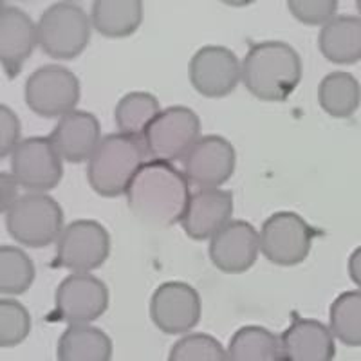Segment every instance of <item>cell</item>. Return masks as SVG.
Here are the masks:
<instances>
[{"label": "cell", "mask_w": 361, "mask_h": 361, "mask_svg": "<svg viewBox=\"0 0 361 361\" xmlns=\"http://www.w3.org/2000/svg\"><path fill=\"white\" fill-rule=\"evenodd\" d=\"M132 214L154 228H166L180 221L190 199V183L166 161H147L134 173L127 192Z\"/></svg>", "instance_id": "cell-1"}, {"label": "cell", "mask_w": 361, "mask_h": 361, "mask_svg": "<svg viewBox=\"0 0 361 361\" xmlns=\"http://www.w3.org/2000/svg\"><path fill=\"white\" fill-rule=\"evenodd\" d=\"M240 78L255 98L283 102L302 80V60L286 42H260L247 51Z\"/></svg>", "instance_id": "cell-2"}, {"label": "cell", "mask_w": 361, "mask_h": 361, "mask_svg": "<svg viewBox=\"0 0 361 361\" xmlns=\"http://www.w3.org/2000/svg\"><path fill=\"white\" fill-rule=\"evenodd\" d=\"M143 140L132 135L109 134L102 137L87 166L90 188L102 197L125 195L134 173L147 159Z\"/></svg>", "instance_id": "cell-3"}, {"label": "cell", "mask_w": 361, "mask_h": 361, "mask_svg": "<svg viewBox=\"0 0 361 361\" xmlns=\"http://www.w3.org/2000/svg\"><path fill=\"white\" fill-rule=\"evenodd\" d=\"M6 228L25 247H47L58 240L63 228V212L51 195L31 192L20 195L6 212Z\"/></svg>", "instance_id": "cell-4"}, {"label": "cell", "mask_w": 361, "mask_h": 361, "mask_svg": "<svg viewBox=\"0 0 361 361\" xmlns=\"http://www.w3.org/2000/svg\"><path fill=\"white\" fill-rule=\"evenodd\" d=\"M38 45L56 60H74L90 40V20L74 2H56L42 13L37 24Z\"/></svg>", "instance_id": "cell-5"}, {"label": "cell", "mask_w": 361, "mask_h": 361, "mask_svg": "<svg viewBox=\"0 0 361 361\" xmlns=\"http://www.w3.org/2000/svg\"><path fill=\"white\" fill-rule=\"evenodd\" d=\"M201 134V119L188 107H169L161 111L143 132L147 156L156 161L185 159Z\"/></svg>", "instance_id": "cell-6"}, {"label": "cell", "mask_w": 361, "mask_h": 361, "mask_svg": "<svg viewBox=\"0 0 361 361\" xmlns=\"http://www.w3.org/2000/svg\"><path fill=\"white\" fill-rule=\"evenodd\" d=\"M111 255V235L98 221L80 219L66 226L58 237L56 257L51 262L53 269L87 273L98 269Z\"/></svg>", "instance_id": "cell-7"}, {"label": "cell", "mask_w": 361, "mask_h": 361, "mask_svg": "<svg viewBox=\"0 0 361 361\" xmlns=\"http://www.w3.org/2000/svg\"><path fill=\"white\" fill-rule=\"evenodd\" d=\"M316 235L320 231L311 228L295 212H279L262 224L260 246L271 264L293 267L307 259Z\"/></svg>", "instance_id": "cell-8"}, {"label": "cell", "mask_w": 361, "mask_h": 361, "mask_svg": "<svg viewBox=\"0 0 361 361\" xmlns=\"http://www.w3.org/2000/svg\"><path fill=\"white\" fill-rule=\"evenodd\" d=\"M80 80L62 66H44L25 82V103L42 118L66 116L80 102Z\"/></svg>", "instance_id": "cell-9"}, {"label": "cell", "mask_w": 361, "mask_h": 361, "mask_svg": "<svg viewBox=\"0 0 361 361\" xmlns=\"http://www.w3.org/2000/svg\"><path fill=\"white\" fill-rule=\"evenodd\" d=\"M109 309V289L99 279L76 273L62 280L54 296V311L47 320L89 324Z\"/></svg>", "instance_id": "cell-10"}, {"label": "cell", "mask_w": 361, "mask_h": 361, "mask_svg": "<svg viewBox=\"0 0 361 361\" xmlns=\"http://www.w3.org/2000/svg\"><path fill=\"white\" fill-rule=\"evenodd\" d=\"M11 170L22 188L49 192L63 177L62 157L51 137H27L18 143L11 157Z\"/></svg>", "instance_id": "cell-11"}, {"label": "cell", "mask_w": 361, "mask_h": 361, "mask_svg": "<svg viewBox=\"0 0 361 361\" xmlns=\"http://www.w3.org/2000/svg\"><path fill=\"white\" fill-rule=\"evenodd\" d=\"M190 83L204 98L231 94L240 80V62L233 51L222 45H204L188 66Z\"/></svg>", "instance_id": "cell-12"}, {"label": "cell", "mask_w": 361, "mask_h": 361, "mask_svg": "<svg viewBox=\"0 0 361 361\" xmlns=\"http://www.w3.org/2000/svg\"><path fill=\"white\" fill-rule=\"evenodd\" d=\"M237 154L233 145L221 135H204L195 141L183 159L185 177L199 188H217L235 172Z\"/></svg>", "instance_id": "cell-13"}, {"label": "cell", "mask_w": 361, "mask_h": 361, "mask_svg": "<svg viewBox=\"0 0 361 361\" xmlns=\"http://www.w3.org/2000/svg\"><path fill=\"white\" fill-rule=\"evenodd\" d=\"M150 318L164 334L188 333L201 320V296L185 282L161 283L150 300Z\"/></svg>", "instance_id": "cell-14"}, {"label": "cell", "mask_w": 361, "mask_h": 361, "mask_svg": "<svg viewBox=\"0 0 361 361\" xmlns=\"http://www.w3.org/2000/svg\"><path fill=\"white\" fill-rule=\"evenodd\" d=\"M259 246L260 237L250 222H226L221 230L209 238V260L217 269L238 275L253 267V264L257 262Z\"/></svg>", "instance_id": "cell-15"}, {"label": "cell", "mask_w": 361, "mask_h": 361, "mask_svg": "<svg viewBox=\"0 0 361 361\" xmlns=\"http://www.w3.org/2000/svg\"><path fill=\"white\" fill-rule=\"evenodd\" d=\"M38 42L37 25L27 13L6 2L0 4V62L9 80L20 74Z\"/></svg>", "instance_id": "cell-16"}, {"label": "cell", "mask_w": 361, "mask_h": 361, "mask_svg": "<svg viewBox=\"0 0 361 361\" xmlns=\"http://www.w3.org/2000/svg\"><path fill=\"white\" fill-rule=\"evenodd\" d=\"M233 215V193L230 190L201 188L190 193L188 204L180 217V226L193 240L214 237Z\"/></svg>", "instance_id": "cell-17"}, {"label": "cell", "mask_w": 361, "mask_h": 361, "mask_svg": "<svg viewBox=\"0 0 361 361\" xmlns=\"http://www.w3.org/2000/svg\"><path fill=\"white\" fill-rule=\"evenodd\" d=\"M293 322L280 336L283 361H331L336 356L333 334L322 322L291 314Z\"/></svg>", "instance_id": "cell-18"}, {"label": "cell", "mask_w": 361, "mask_h": 361, "mask_svg": "<svg viewBox=\"0 0 361 361\" xmlns=\"http://www.w3.org/2000/svg\"><path fill=\"white\" fill-rule=\"evenodd\" d=\"M99 121L94 114L71 111L60 118L51 134L56 152L67 163H83L90 159L99 140Z\"/></svg>", "instance_id": "cell-19"}, {"label": "cell", "mask_w": 361, "mask_h": 361, "mask_svg": "<svg viewBox=\"0 0 361 361\" xmlns=\"http://www.w3.org/2000/svg\"><path fill=\"white\" fill-rule=\"evenodd\" d=\"M320 51L329 62L353 66L361 58V20L353 15L334 17L322 27Z\"/></svg>", "instance_id": "cell-20"}, {"label": "cell", "mask_w": 361, "mask_h": 361, "mask_svg": "<svg viewBox=\"0 0 361 361\" xmlns=\"http://www.w3.org/2000/svg\"><path fill=\"white\" fill-rule=\"evenodd\" d=\"M143 22L141 0H96L90 8V24L107 38H125Z\"/></svg>", "instance_id": "cell-21"}, {"label": "cell", "mask_w": 361, "mask_h": 361, "mask_svg": "<svg viewBox=\"0 0 361 361\" xmlns=\"http://www.w3.org/2000/svg\"><path fill=\"white\" fill-rule=\"evenodd\" d=\"M60 361H111L112 340L102 329L85 324H71L58 340Z\"/></svg>", "instance_id": "cell-22"}, {"label": "cell", "mask_w": 361, "mask_h": 361, "mask_svg": "<svg viewBox=\"0 0 361 361\" xmlns=\"http://www.w3.org/2000/svg\"><path fill=\"white\" fill-rule=\"evenodd\" d=\"M230 361H280L282 349L280 338L260 327V325H246L238 329L231 336L228 347Z\"/></svg>", "instance_id": "cell-23"}, {"label": "cell", "mask_w": 361, "mask_h": 361, "mask_svg": "<svg viewBox=\"0 0 361 361\" xmlns=\"http://www.w3.org/2000/svg\"><path fill=\"white\" fill-rule=\"evenodd\" d=\"M360 82L343 71L327 74L318 87V102L333 118H350L360 107Z\"/></svg>", "instance_id": "cell-24"}, {"label": "cell", "mask_w": 361, "mask_h": 361, "mask_svg": "<svg viewBox=\"0 0 361 361\" xmlns=\"http://www.w3.org/2000/svg\"><path fill=\"white\" fill-rule=\"evenodd\" d=\"M159 112L161 107L156 96L148 92H128L116 105L114 119L121 134L141 140L145 128Z\"/></svg>", "instance_id": "cell-25"}, {"label": "cell", "mask_w": 361, "mask_h": 361, "mask_svg": "<svg viewBox=\"0 0 361 361\" xmlns=\"http://www.w3.org/2000/svg\"><path fill=\"white\" fill-rule=\"evenodd\" d=\"M35 280V264L15 246L0 247V293L17 296L27 291Z\"/></svg>", "instance_id": "cell-26"}, {"label": "cell", "mask_w": 361, "mask_h": 361, "mask_svg": "<svg viewBox=\"0 0 361 361\" xmlns=\"http://www.w3.org/2000/svg\"><path fill=\"white\" fill-rule=\"evenodd\" d=\"M331 329L341 343L349 347L361 345V295L347 291L331 305Z\"/></svg>", "instance_id": "cell-27"}, {"label": "cell", "mask_w": 361, "mask_h": 361, "mask_svg": "<svg viewBox=\"0 0 361 361\" xmlns=\"http://www.w3.org/2000/svg\"><path fill=\"white\" fill-rule=\"evenodd\" d=\"M31 331V316L17 300H0V347H17Z\"/></svg>", "instance_id": "cell-28"}, {"label": "cell", "mask_w": 361, "mask_h": 361, "mask_svg": "<svg viewBox=\"0 0 361 361\" xmlns=\"http://www.w3.org/2000/svg\"><path fill=\"white\" fill-rule=\"evenodd\" d=\"M170 361H226L228 353L219 340L202 333L180 338L170 350Z\"/></svg>", "instance_id": "cell-29"}, {"label": "cell", "mask_w": 361, "mask_h": 361, "mask_svg": "<svg viewBox=\"0 0 361 361\" xmlns=\"http://www.w3.org/2000/svg\"><path fill=\"white\" fill-rule=\"evenodd\" d=\"M288 6L293 17L305 25H325L338 9L336 0H289Z\"/></svg>", "instance_id": "cell-30"}, {"label": "cell", "mask_w": 361, "mask_h": 361, "mask_svg": "<svg viewBox=\"0 0 361 361\" xmlns=\"http://www.w3.org/2000/svg\"><path fill=\"white\" fill-rule=\"evenodd\" d=\"M20 143V121L6 105H0V157L15 152Z\"/></svg>", "instance_id": "cell-31"}, {"label": "cell", "mask_w": 361, "mask_h": 361, "mask_svg": "<svg viewBox=\"0 0 361 361\" xmlns=\"http://www.w3.org/2000/svg\"><path fill=\"white\" fill-rule=\"evenodd\" d=\"M0 179H2V212H8L11 208V204L17 201V186L18 180L15 179V176H9V173L2 172L0 173Z\"/></svg>", "instance_id": "cell-32"}]
</instances>
